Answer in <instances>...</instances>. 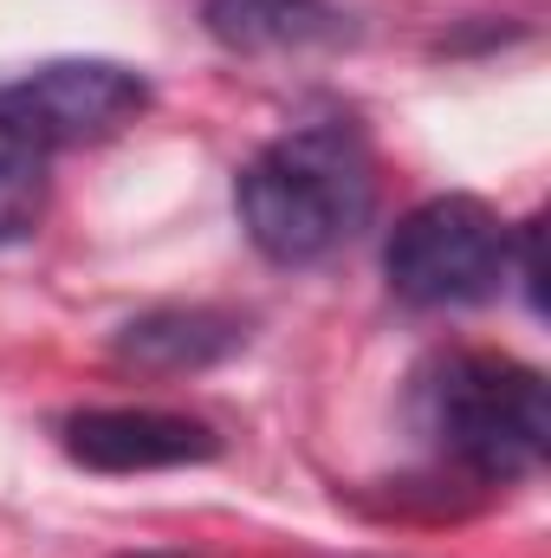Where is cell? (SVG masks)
Masks as SVG:
<instances>
[{
	"instance_id": "cell-2",
	"label": "cell",
	"mask_w": 551,
	"mask_h": 558,
	"mask_svg": "<svg viewBox=\"0 0 551 558\" xmlns=\"http://www.w3.org/2000/svg\"><path fill=\"white\" fill-rule=\"evenodd\" d=\"M421 422L474 481H526L551 454L546 377L506 357H448L421 384Z\"/></svg>"
},
{
	"instance_id": "cell-1",
	"label": "cell",
	"mask_w": 551,
	"mask_h": 558,
	"mask_svg": "<svg viewBox=\"0 0 551 558\" xmlns=\"http://www.w3.org/2000/svg\"><path fill=\"white\" fill-rule=\"evenodd\" d=\"M234 208H241L247 241L273 267H311L338 254L377 208L370 143L351 124H305L292 137L267 143L241 169Z\"/></svg>"
},
{
	"instance_id": "cell-5",
	"label": "cell",
	"mask_w": 551,
	"mask_h": 558,
	"mask_svg": "<svg viewBox=\"0 0 551 558\" xmlns=\"http://www.w3.org/2000/svg\"><path fill=\"white\" fill-rule=\"evenodd\" d=\"M65 454L91 474H156V468H195L221 454V435L201 416L175 410H78L65 416Z\"/></svg>"
},
{
	"instance_id": "cell-7",
	"label": "cell",
	"mask_w": 551,
	"mask_h": 558,
	"mask_svg": "<svg viewBox=\"0 0 551 558\" xmlns=\"http://www.w3.org/2000/svg\"><path fill=\"white\" fill-rule=\"evenodd\" d=\"M241 344H247V325L215 305H156L118 331V357L137 371H162V377L208 371V364L234 357Z\"/></svg>"
},
{
	"instance_id": "cell-3",
	"label": "cell",
	"mask_w": 551,
	"mask_h": 558,
	"mask_svg": "<svg viewBox=\"0 0 551 558\" xmlns=\"http://www.w3.org/2000/svg\"><path fill=\"white\" fill-rule=\"evenodd\" d=\"M513 254V228H500V215L474 195H434L409 208L383 247V274L390 292L415 312H461L500 292Z\"/></svg>"
},
{
	"instance_id": "cell-9",
	"label": "cell",
	"mask_w": 551,
	"mask_h": 558,
	"mask_svg": "<svg viewBox=\"0 0 551 558\" xmlns=\"http://www.w3.org/2000/svg\"><path fill=\"white\" fill-rule=\"evenodd\" d=\"M506 274H519V292L532 312H546V267H539V221H526L513 234V254H506Z\"/></svg>"
},
{
	"instance_id": "cell-6",
	"label": "cell",
	"mask_w": 551,
	"mask_h": 558,
	"mask_svg": "<svg viewBox=\"0 0 551 558\" xmlns=\"http://www.w3.org/2000/svg\"><path fill=\"white\" fill-rule=\"evenodd\" d=\"M201 26L215 46L241 52V59H267V52H318V46H344L351 20L331 0H208Z\"/></svg>"
},
{
	"instance_id": "cell-4",
	"label": "cell",
	"mask_w": 551,
	"mask_h": 558,
	"mask_svg": "<svg viewBox=\"0 0 551 558\" xmlns=\"http://www.w3.org/2000/svg\"><path fill=\"white\" fill-rule=\"evenodd\" d=\"M149 111V78L111 59H52L0 85V124L33 149H85Z\"/></svg>"
},
{
	"instance_id": "cell-8",
	"label": "cell",
	"mask_w": 551,
	"mask_h": 558,
	"mask_svg": "<svg viewBox=\"0 0 551 558\" xmlns=\"http://www.w3.org/2000/svg\"><path fill=\"white\" fill-rule=\"evenodd\" d=\"M46 215V149L0 124V247L26 241Z\"/></svg>"
}]
</instances>
